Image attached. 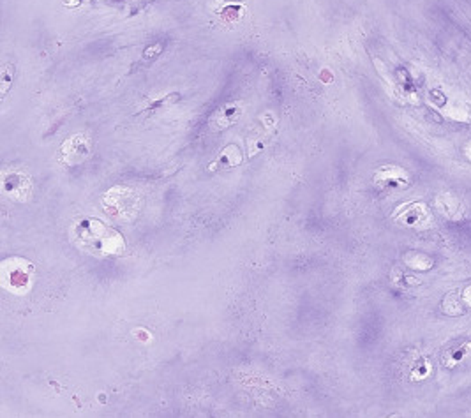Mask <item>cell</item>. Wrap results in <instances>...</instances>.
<instances>
[{
	"label": "cell",
	"mask_w": 471,
	"mask_h": 418,
	"mask_svg": "<svg viewBox=\"0 0 471 418\" xmlns=\"http://www.w3.org/2000/svg\"><path fill=\"white\" fill-rule=\"evenodd\" d=\"M73 238L79 247L94 256H108L124 251V236L105 223L96 219H84L73 230Z\"/></svg>",
	"instance_id": "cell-1"
},
{
	"label": "cell",
	"mask_w": 471,
	"mask_h": 418,
	"mask_svg": "<svg viewBox=\"0 0 471 418\" xmlns=\"http://www.w3.org/2000/svg\"><path fill=\"white\" fill-rule=\"evenodd\" d=\"M0 281L9 293L27 295L32 288L34 265L23 258H9L2 263Z\"/></svg>",
	"instance_id": "cell-2"
},
{
	"label": "cell",
	"mask_w": 471,
	"mask_h": 418,
	"mask_svg": "<svg viewBox=\"0 0 471 418\" xmlns=\"http://www.w3.org/2000/svg\"><path fill=\"white\" fill-rule=\"evenodd\" d=\"M60 153H62V159L69 166L79 164L90 153V140L85 134H76V136L66 140V143L60 149Z\"/></svg>",
	"instance_id": "cell-3"
},
{
	"label": "cell",
	"mask_w": 471,
	"mask_h": 418,
	"mask_svg": "<svg viewBox=\"0 0 471 418\" xmlns=\"http://www.w3.org/2000/svg\"><path fill=\"white\" fill-rule=\"evenodd\" d=\"M4 190L13 196V199H27L30 195V178L20 171H11L4 175Z\"/></svg>",
	"instance_id": "cell-4"
},
{
	"label": "cell",
	"mask_w": 471,
	"mask_h": 418,
	"mask_svg": "<svg viewBox=\"0 0 471 418\" xmlns=\"http://www.w3.org/2000/svg\"><path fill=\"white\" fill-rule=\"evenodd\" d=\"M374 182L380 187H406L408 186V173L397 166H383L376 171Z\"/></svg>",
	"instance_id": "cell-5"
},
{
	"label": "cell",
	"mask_w": 471,
	"mask_h": 418,
	"mask_svg": "<svg viewBox=\"0 0 471 418\" xmlns=\"http://www.w3.org/2000/svg\"><path fill=\"white\" fill-rule=\"evenodd\" d=\"M164 51V42H152L151 46H147L145 51L142 53V58L138 60L133 66V73H140V71H145L147 67H151L152 64L161 57V53Z\"/></svg>",
	"instance_id": "cell-6"
},
{
	"label": "cell",
	"mask_w": 471,
	"mask_h": 418,
	"mask_svg": "<svg viewBox=\"0 0 471 418\" xmlns=\"http://www.w3.org/2000/svg\"><path fill=\"white\" fill-rule=\"evenodd\" d=\"M242 162V153H240V149L235 145H229L219 153V158L214 164H210V170L212 168H221V170H228V168H233V166H238Z\"/></svg>",
	"instance_id": "cell-7"
},
{
	"label": "cell",
	"mask_w": 471,
	"mask_h": 418,
	"mask_svg": "<svg viewBox=\"0 0 471 418\" xmlns=\"http://www.w3.org/2000/svg\"><path fill=\"white\" fill-rule=\"evenodd\" d=\"M238 116H240V108H237L233 104H229V106H225V108L219 110V112L214 115L210 124L216 125V129H225L228 127V125L233 124V122H237Z\"/></svg>",
	"instance_id": "cell-8"
},
{
	"label": "cell",
	"mask_w": 471,
	"mask_h": 418,
	"mask_svg": "<svg viewBox=\"0 0 471 418\" xmlns=\"http://www.w3.org/2000/svg\"><path fill=\"white\" fill-rule=\"evenodd\" d=\"M180 97H182V95H180L179 92H173V94H168V95H164V97H159V99L151 101V103L147 104L145 113L147 115H151V113H154V112H161V110L168 108V106H171V104L179 103Z\"/></svg>",
	"instance_id": "cell-9"
},
{
	"label": "cell",
	"mask_w": 471,
	"mask_h": 418,
	"mask_svg": "<svg viewBox=\"0 0 471 418\" xmlns=\"http://www.w3.org/2000/svg\"><path fill=\"white\" fill-rule=\"evenodd\" d=\"M112 4L118 5L120 9H124L127 16H134L136 13H140L147 4H151L152 0H110Z\"/></svg>",
	"instance_id": "cell-10"
},
{
	"label": "cell",
	"mask_w": 471,
	"mask_h": 418,
	"mask_svg": "<svg viewBox=\"0 0 471 418\" xmlns=\"http://www.w3.org/2000/svg\"><path fill=\"white\" fill-rule=\"evenodd\" d=\"M405 261H406V265L417 270H426L431 267L429 258L424 256V254H420V253H409L408 256L405 258Z\"/></svg>",
	"instance_id": "cell-11"
},
{
	"label": "cell",
	"mask_w": 471,
	"mask_h": 418,
	"mask_svg": "<svg viewBox=\"0 0 471 418\" xmlns=\"http://www.w3.org/2000/svg\"><path fill=\"white\" fill-rule=\"evenodd\" d=\"M88 2H94V0H62V4L67 8H79V5L88 4Z\"/></svg>",
	"instance_id": "cell-12"
},
{
	"label": "cell",
	"mask_w": 471,
	"mask_h": 418,
	"mask_svg": "<svg viewBox=\"0 0 471 418\" xmlns=\"http://www.w3.org/2000/svg\"><path fill=\"white\" fill-rule=\"evenodd\" d=\"M2 78H4V82H2V85H4V94L8 92V88L11 87V76H8V66L4 67V73H2Z\"/></svg>",
	"instance_id": "cell-13"
}]
</instances>
